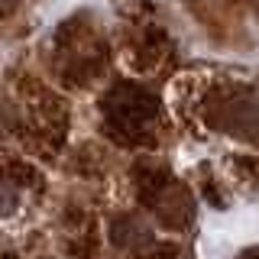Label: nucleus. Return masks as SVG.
Wrapping results in <instances>:
<instances>
[{
    "label": "nucleus",
    "mask_w": 259,
    "mask_h": 259,
    "mask_svg": "<svg viewBox=\"0 0 259 259\" xmlns=\"http://www.w3.org/2000/svg\"><path fill=\"white\" fill-rule=\"evenodd\" d=\"M198 88L188 97V107L204 130L233 140H259V88L237 78H194Z\"/></svg>",
    "instance_id": "f257e3e1"
},
{
    "label": "nucleus",
    "mask_w": 259,
    "mask_h": 259,
    "mask_svg": "<svg viewBox=\"0 0 259 259\" xmlns=\"http://www.w3.org/2000/svg\"><path fill=\"white\" fill-rule=\"evenodd\" d=\"M46 59H49V71L65 88H91L107 71L110 52L97 23L75 13L49 36Z\"/></svg>",
    "instance_id": "f03ea898"
},
{
    "label": "nucleus",
    "mask_w": 259,
    "mask_h": 259,
    "mask_svg": "<svg viewBox=\"0 0 259 259\" xmlns=\"http://www.w3.org/2000/svg\"><path fill=\"white\" fill-rule=\"evenodd\" d=\"M101 123L123 146H152L162 133V110L152 91L136 81H120L101 97Z\"/></svg>",
    "instance_id": "7ed1b4c3"
},
{
    "label": "nucleus",
    "mask_w": 259,
    "mask_h": 259,
    "mask_svg": "<svg viewBox=\"0 0 259 259\" xmlns=\"http://www.w3.org/2000/svg\"><path fill=\"white\" fill-rule=\"evenodd\" d=\"M23 101V123H26L29 136L46 146H59L65 130H68V110H65L62 97H55L49 88L26 81L20 91Z\"/></svg>",
    "instance_id": "20e7f679"
},
{
    "label": "nucleus",
    "mask_w": 259,
    "mask_h": 259,
    "mask_svg": "<svg viewBox=\"0 0 259 259\" xmlns=\"http://www.w3.org/2000/svg\"><path fill=\"white\" fill-rule=\"evenodd\" d=\"M172 46H168L165 29L156 20H140L133 16L130 26L123 29V59L133 65L136 71H156L162 62L168 59Z\"/></svg>",
    "instance_id": "39448f33"
},
{
    "label": "nucleus",
    "mask_w": 259,
    "mask_h": 259,
    "mask_svg": "<svg viewBox=\"0 0 259 259\" xmlns=\"http://www.w3.org/2000/svg\"><path fill=\"white\" fill-rule=\"evenodd\" d=\"M23 7H26V0H0V29L10 20H16V13H20Z\"/></svg>",
    "instance_id": "423d86ee"
},
{
    "label": "nucleus",
    "mask_w": 259,
    "mask_h": 259,
    "mask_svg": "<svg viewBox=\"0 0 259 259\" xmlns=\"http://www.w3.org/2000/svg\"><path fill=\"white\" fill-rule=\"evenodd\" d=\"M240 259H259V249H253V253H246V256H240Z\"/></svg>",
    "instance_id": "0eeeda50"
},
{
    "label": "nucleus",
    "mask_w": 259,
    "mask_h": 259,
    "mask_svg": "<svg viewBox=\"0 0 259 259\" xmlns=\"http://www.w3.org/2000/svg\"><path fill=\"white\" fill-rule=\"evenodd\" d=\"M256 7H259V4H256Z\"/></svg>",
    "instance_id": "6e6552de"
}]
</instances>
